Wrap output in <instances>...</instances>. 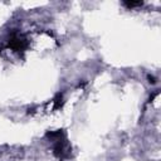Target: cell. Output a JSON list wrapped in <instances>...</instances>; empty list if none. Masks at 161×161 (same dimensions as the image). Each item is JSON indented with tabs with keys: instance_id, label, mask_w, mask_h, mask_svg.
<instances>
[{
	"instance_id": "1",
	"label": "cell",
	"mask_w": 161,
	"mask_h": 161,
	"mask_svg": "<svg viewBox=\"0 0 161 161\" xmlns=\"http://www.w3.org/2000/svg\"><path fill=\"white\" fill-rule=\"evenodd\" d=\"M9 47L11 49L16 50V52L24 50L26 48V40L23 36L18 35V34H13L11 38H10V40H9Z\"/></svg>"
},
{
	"instance_id": "2",
	"label": "cell",
	"mask_w": 161,
	"mask_h": 161,
	"mask_svg": "<svg viewBox=\"0 0 161 161\" xmlns=\"http://www.w3.org/2000/svg\"><path fill=\"white\" fill-rule=\"evenodd\" d=\"M125 5H127L128 8L140 6V5H142V1H125Z\"/></svg>"
}]
</instances>
